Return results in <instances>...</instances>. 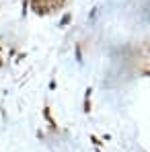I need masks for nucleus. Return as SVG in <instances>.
Instances as JSON below:
<instances>
[{
    "label": "nucleus",
    "mask_w": 150,
    "mask_h": 152,
    "mask_svg": "<svg viewBox=\"0 0 150 152\" xmlns=\"http://www.w3.org/2000/svg\"><path fill=\"white\" fill-rule=\"evenodd\" d=\"M45 2H48V0H35L33 8H35V12H37V15H45V12H50V6H48Z\"/></svg>",
    "instance_id": "f257e3e1"
},
{
    "label": "nucleus",
    "mask_w": 150,
    "mask_h": 152,
    "mask_svg": "<svg viewBox=\"0 0 150 152\" xmlns=\"http://www.w3.org/2000/svg\"><path fill=\"white\" fill-rule=\"evenodd\" d=\"M48 2H51V6H53V8H60V6H64V2H66V0H48Z\"/></svg>",
    "instance_id": "f03ea898"
},
{
    "label": "nucleus",
    "mask_w": 150,
    "mask_h": 152,
    "mask_svg": "<svg viewBox=\"0 0 150 152\" xmlns=\"http://www.w3.org/2000/svg\"><path fill=\"white\" fill-rule=\"evenodd\" d=\"M0 66H2V60H0Z\"/></svg>",
    "instance_id": "20e7f679"
},
{
    "label": "nucleus",
    "mask_w": 150,
    "mask_h": 152,
    "mask_svg": "<svg viewBox=\"0 0 150 152\" xmlns=\"http://www.w3.org/2000/svg\"><path fill=\"white\" fill-rule=\"evenodd\" d=\"M89 95H91V88L86 91V101H84V111H86V113L91 111V101H89Z\"/></svg>",
    "instance_id": "7ed1b4c3"
}]
</instances>
